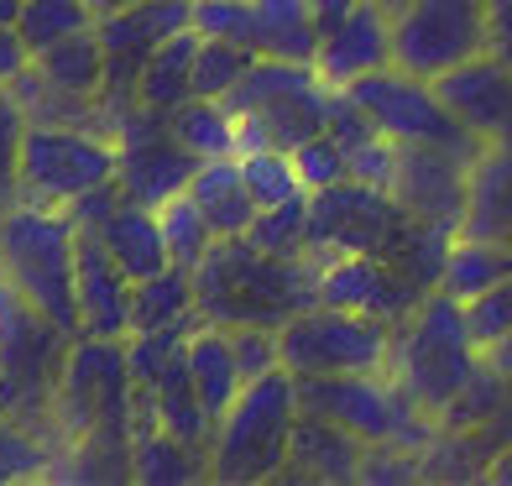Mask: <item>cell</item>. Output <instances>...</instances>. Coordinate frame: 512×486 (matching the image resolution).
Returning a JSON list of instances; mask_svg holds the SVG:
<instances>
[{
  "instance_id": "obj_29",
  "label": "cell",
  "mask_w": 512,
  "mask_h": 486,
  "mask_svg": "<svg viewBox=\"0 0 512 486\" xmlns=\"http://www.w3.org/2000/svg\"><path fill=\"white\" fill-rule=\"evenodd\" d=\"M502 277H512V246L476 241V236H455L439 288H445L450 298H460V304H471V298H481L486 288H497Z\"/></svg>"
},
{
  "instance_id": "obj_41",
  "label": "cell",
  "mask_w": 512,
  "mask_h": 486,
  "mask_svg": "<svg viewBox=\"0 0 512 486\" xmlns=\"http://www.w3.org/2000/svg\"><path fill=\"white\" fill-rule=\"evenodd\" d=\"M465 324H471L481 351L497 345L502 335H512V277H502L497 288H486L481 298H471V304H465Z\"/></svg>"
},
{
  "instance_id": "obj_2",
  "label": "cell",
  "mask_w": 512,
  "mask_h": 486,
  "mask_svg": "<svg viewBox=\"0 0 512 486\" xmlns=\"http://www.w3.org/2000/svg\"><path fill=\"white\" fill-rule=\"evenodd\" d=\"M481 361H486V351L476 345L471 324H465V304L450 298L445 288L424 293L403 324H392L387 377L424 413H434V419H445V408L471 387Z\"/></svg>"
},
{
  "instance_id": "obj_16",
  "label": "cell",
  "mask_w": 512,
  "mask_h": 486,
  "mask_svg": "<svg viewBox=\"0 0 512 486\" xmlns=\"http://www.w3.org/2000/svg\"><path fill=\"white\" fill-rule=\"evenodd\" d=\"M429 84L445 100V110L471 136H481V142H492V136H502L512 126V63H502L497 53L465 58Z\"/></svg>"
},
{
  "instance_id": "obj_40",
  "label": "cell",
  "mask_w": 512,
  "mask_h": 486,
  "mask_svg": "<svg viewBox=\"0 0 512 486\" xmlns=\"http://www.w3.org/2000/svg\"><path fill=\"white\" fill-rule=\"evenodd\" d=\"M293 168H298V178H304V189L314 194V189H330V183L351 178V157H345V147L330 131H319L304 147H293Z\"/></svg>"
},
{
  "instance_id": "obj_25",
  "label": "cell",
  "mask_w": 512,
  "mask_h": 486,
  "mask_svg": "<svg viewBox=\"0 0 512 486\" xmlns=\"http://www.w3.org/2000/svg\"><path fill=\"white\" fill-rule=\"evenodd\" d=\"M199 32L194 27H183L173 32L162 48L147 58L142 68V79H136V105L152 110V115H173L183 100L194 95V58H199Z\"/></svg>"
},
{
  "instance_id": "obj_38",
  "label": "cell",
  "mask_w": 512,
  "mask_h": 486,
  "mask_svg": "<svg viewBox=\"0 0 512 486\" xmlns=\"http://www.w3.org/2000/svg\"><path fill=\"white\" fill-rule=\"evenodd\" d=\"M251 48H236V42H199L194 58V95L204 100H225L230 89L241 84V74L251 68Z\"/></svg>"
},
{
  "instance_id": "obj_13",
  "label": "cell",
  "mask_w": 512,
  "mask_h": 486,
  "mask_svg": "<svg viewBox=\"0 0 512 486\" xmlns=\"http://www.w3.org/2000/svg\"><path fill=\"white\" fill-rule=\"evenodd\" d=\"M194 16V0H142L121 16H105L95 21V32L105 42V89L100 100L110 110V131H115V115L126 105H136V79H142L147 58L168 42L173 32L189 27Z\"/></svg>"
},
{
  "instance_id": "obj_47",
  "label": "cell",
  "mask_w": 512,
  "mask_h": 486,
  "mask_svg": "<svg viewBox=\"0 0 512 486\" xmlns=\"http://www.w3.org/2000/svg\"><path fill=\"white\" fill-rule=\"evenodd\" d=\"M486 481H492V486H512V439L492 455V466H486Z\"/></svg>"
},
{
  "instance_id": "obj_5",
  "label": "cell",
  "mask_w": 512,
  "mask_h": 486,
  "mask_svg": "<svg viewBox=\"0 0 512 486\" xmlns=\"http://www.w3.org/2000/svg\"><path fill=\"white\" fill-rule=\"evenodd\" d=\"M68 345L74 335L58 330V324L32 309L6 277H0V413L16 424H27L37 434H53V392L63 377Z\"/></svg>"
},
{
  "instance_id": "obj_30",
  "label": "cell",
  "mask_w": 512,
  "mask_h": 486,
  "mask_svg": "<svg viewBox=\"0 0 512 486\" xmlns=\"http://www.w3.org/2000/svg\"><path fill=\"white\" fill-rule=\"evenodd\" d=\"M460 230L450 225H424V220H408L398 246L387 251V262L398 267L418 293H434L439 277H445V262H450V246H455Z\"/></svg>"
},
{
  "instance_id": "obj_11",
  "label": "cell",
  "mask_w": 512,
  "mask_h": 486,
  "mask_svg": "<svg viewBox=\"0 0 512 486\" xmlns=\"http://www.w3.org/2000/svg\"><path fill=\"white\" fill-rule=\"evenodd\" d=\"M356 95V105L371 115V126L392 142H439V147H455V152H481L486 142L471 136L455 115L445 110V100L434 95L429 79L418 74H403L398 63L392 68H377V74H366L356 84H345Z\"/></svg>"
},
{
  "instance_id": "obj_18",
  "label": "cell",
  "mask_w": 512,
  "mask_h": 486,
  "mask_svg": "<svg viewBox=\"0 0 512 486\" xmlns=\"http://www.w3.org/2000/svg\"><path fill=\"white\" fill-rule=\"evenodd\" d=\"M131 277L115 267L95 230H79V335L126 340L131 335Z\"/></svg>"
},
{
  "instance_id": "obj_33",
  "label": "cell",
  "mask_w": 512,
  "mask_h": 486,
  "mask_svg": "<svg viewBox=\"0 0 512 486\" xmlns=\"http://www.w3.org/2000/svg\"><path fill=\"white\" fill-rule=\"evenodd\" d=\"M89 27H95V16H89L84 0H21V16H16V32L32 48V58Z\"/></svg>"
},
{
  "instance_id": "obj_24",
  "label": "cell",
  "mask_w": 512,
  "mask_h": 486,
  "mask_svg": "<svg viewBox=\"0 0 512 486\" xmlns=\"http://www.w3.org/2000/svg\"><path fill=\"white\" fill-rule=\"evenodd\" d=\"M131 481H147V486L209 481V450L168 434L162 424H136L131 429Z\"/></svg>"
},
{
  "instance_id": "obj_36",
  "label": "cell",
  "mask_w": 512,
  "mask_h": 486,
  "mask_svg": "<svg viewBox=\"0 0 512 486\" xmlns=\"http://www.w3.org/2000/svg\"><path fill=\"white\" fill-rule=\"evenodd\" d=\"M246 241L256 251H272V257H304V241H309V194L256 210Z\"/></svg>"
},
{
  "instance_id": "obj_28",
  "label": "cell",
  "mask_w": 512,
  "mask_h": 486,
  "mask_svg": "<svg viewBox=\"0 0 512 486\" xmlns=\"http://www.w3.org/2000/svg\"><path fill=\"white\" fill-rule=\"evenodd\" d=\"M173 324H199L189 267H162L131 288V335L136 330H173Z\"/></svg>"
},
{
  "instance_id": "obj_34",
  "label": "cell",
  "mask_w": 512,
  "mask_h": 486,
  "mask_svg": "<svg viewBox=\"0 0 512 486\" xmlns=\"http://www.w3.org/2000/svg\"><path fill=\"white\" fill-rule=\"evenodd\" d=\"M241 173H246V189L256 199V210L267 204H288V199H304V178L293 168V152L283 147H256V152H241Z\"/></svg>"
},
{
  "instance_id": "obj_42",
  "label": "cell",
  "mask_w": 512,
  "mask_h": 486,
  "mask_svg": "<svg viewBox=\"0 0 512 486\" xmlns=\"http://www.w3.org/2000/svg\"><path fill=\"white\" fill-rule=\"evenodd\" d=\"M230 345H236V361H241L246 382L283 366V345H277V330H267V324H230Z\"/></svg>"
},
{
  "instance_id": "obj_6",
  "label": "cell",
  "mask_w": 512,
  "mask_h": 486,
  "mask_svg": "<svg viewBox=\"0 0 512 486\" xmlns=\"http://www.w3.org/2000/svg\"><path fill=\"white\" fill-rule=\"evenodd\" d=\"M304 413L335 419L340 429L361 434L366 445H403L424 450L439 434V419L424 413L387 372H345V377H298Z\"/></svg>"
},
{
  "instance_id": "obj_7",
  "label": "cell",
  "mask_w": 512,
  "mask_h": 486,
  "mask_svg": "<svg viewBox=\"0 0 512 486\" xmlns=\"http://www.w3.org/2000/svg\"><path fill=\"white\" fill-rule=\"evenodd\" d=\"M121 173V142L89 126H48L32 121L21 142V199L68 210L100 183H115Z\"/></svg>"
},
{
  "instance_id": "obj_44",
  "label": "cell",
  "mask_w": 512,
  "mask_h": 486,
  "mask_svg": "<svg viewBox=\"0 0 512 486\" xmlns=\"http://www.w3.org/2000/svg\"><path fill=\"white\" fill-rule=\"evenodd\" d=\"M345 157H351V178L392 194V173H398V142H392V136H371V142L351 147Z\"/></svg>"
},
{
  "instance_id": "obj_51",
  "label": "cell",
  "mask_w": 512,
  "mask_h": 486,
  "mask_svg": "<svg viewBox=\"0 0 512 486\" xmlns=\"http://www.w3.org/2000/svg\"><path fill=\"white\" fill-rule=\"evenodd\" d=\"M16 16H21V0H0V27H16Z\"/></svg>"
},
{
  "instance_id": "obj_31",
  "label": "cell",
  "mask_w": 512,
  "mask_h": 486,
  "mask_svg": "<svg viewBox=\"0 0 512 486\" xmlns=\"http://www.w3.org/2000/svg\"><path fill=\"white\" fill-rule=\"evenodd\" d=\"M168 131H173L199 162H204V157H236V115L225 110V100L189 95V100L168 115Z\"/></svg>"
},
{
  "instance_id": "obj_12",
  "label": "cell",
  "mask_w": 512,
  "mask_h": 486,
  "mask_svg": "<svg viewBox=\"0 0 512 486\" xmlns=\"http://www.w3.org/2000/svg\"><path fill=\"white\" fill-rule=\"evenodd\" d=\"M115 142H121V194L131 204H168L173 194H183L199 173V157L168 131V115H152L142 105H126L115 115Z\"/></svg>"
},
{
  "instance_id": "obj_15",
  "label": "cell",
  "mask_w": 512,
  "mask_h": 486,
  "mask_svg": "<svg viewBox=\"0 0 512 486\" xmlns=\"http://www.w3.org/2000/svg\"><path fill=\"white\" fill-rule=\"evenodd\" d=\"M465 173H471V152H455V147H439V142H398L392 199L403 204L408 220L460 230V220H465Z\"/></svg>"
},
{
  "instance_id": "obj_52",
  "label": "cell",
  "mask_w": 512,
  "mask_h": 486,
  "mask_svg": "<svg viewBox=\"0 0 512 486\" xmlns=\"http://www.w3.org/2000/svg\"><path fill=\"white\" fill-rule=\"evenodd\" d=\"M377 6H382V11H387V16H398V11H403V6H408V0H377Z\"/></svg>"
},
{
  "instance_id": "obj_26",
  "label": "cell",
  "mask_w": 512,
  "mask_h": 486,
  "mask_svg": "<svg viewBox=\"0 0 512 486\" xmlns=\"http://www.w3.org/2000/svg\"><path fill=\"white\" fill-rule=\"evenodd\" d=\"M512 434L502 429H450L439 424V434L429 439L418 460H424V481H486L492 455L507 445Z\"/></svg>"
},
{
  "instance_id": "obj_32",
  "label": "cell",
  "mask_w": 512,
  "mask_h": 486,
  "mask_svg": "<svg viewBox=\"0 0 512 486\" xmlns=\"http://www.w3.org/2000/svg\"><path fill=\"white\" fill-rule=\"evenodd\" d=\"M157 220H162V241H168L173 267H189V272H194V267L209 257V246L220 241V236H215V225L204 220V210L194 204L189 189L173 194L168 204H157Z\"/></svg>"
},
{
  "instance_id": "obj_1",
  "label": "cell",
  "mask_w": 512,
  "mask_h": 486,
  "mask_svg": "<svg viewBox=\"0 0 512 486\" xmlns=\"http://www.w3.org/2000/svg\"><path fill=\"white\" fill-rule=\"evenodd\" d=\"M309 304H319L314 262L256 251L246 236L215 241L209 257L194 267L199 324H220V330H230V324H267V330H283Z\"/></svg>"
},
{
  "instance_id": "obj_48",
  "label": "cell",
  "mask_w": 512,
  "mask_h": 486,
  "mask_svg": "<svg viewBox=\"0 0 512 486\" xmlns=\"http://www.w3.org/2000/svg\"><path fill=\"white\" fill-rule=\"evenodd\" d=\"M486 361H492L497 372H502V377L512 382V335H502L497 345H486Z\"/></svg>"
},
{
  "instance_id": "obj_43",
  "label": "cell",
  "mask_w": 512,
  "mask_h": 486,
  "mask_svg": "<svg viewBox=\"0 0 512 486\" xmlns=\"http://www.w3.org/2000/svg\"><path fill=\"white\" fill-rule=\"evenodd\" d=\"M366 486H408V481H424V460H418V450H403V445H366L361 455V476Z\"/></svg>"
},
{
  "instance_id": "obj_21",
  "label": "cell",
  "mask_w": 512,
  "mask_h": 486,
  "mask_svg": "<svg viewBox=\"0 0 512 486\" xmlns=\"http://www.w3.org/2000/svg\"><path fill=\"white\" fill-rule=\"evenodd\" d=\"M183 361H189V382L199 392V403L209 419H225L230 403L241 398V361H236V345H230V330H220V324H194L189 345H183Z\"/></svg>"
},
{
  "instance_id": "obj_53",
  "label": "cell",
  "mask_w": 512,
  "mask_h": 486,
  "mask_svg": "<svg viewBox=\"0 0 512 486\" xmlns=\"http://www.w3.org/2000/svg\"><path fill=\"white\" fill-rule=\"evenodd\" d=\"M0 215H6V210H0Z\"/></svg>"
},
{
  "instance_id": "obj_50",
  "label": "cell",
  "mask_w": 512,
  "mask_h": 486,
  "mask_svg": "<svg viewBox=\"0 0 512 486\" xmlns=\"http://www.w3.org/2000/svg\"><path fill=\"white\" fill-rule=\"evenodd\" d=\"M84 6H89V16H95V21H105V16H121L131 6H142V0H84Z\"/></svg>"
},
{
  "instance_id": "obj_27",
  "label": "cell",
  "mask_w": 512,
  "mask_h": 486,
  "mask_svg": "<svg viewBox=\"0 0 512 486\" xmlns=\"http://www.w3.org/2000/svg\"><path fill=\"white\" fill-rule=\"evenodd\" d=\"M32 68H37V74L48 79L53 89H63V95L100 100V89H105V42H100L95 27H89V32H74V37L53 42L48 53H37Z\"/></svg>"
},
{
  "instance_id": "obj_17",
  "label": "cell",
  "mask_w": 512,
  "mask_h": 486,
  "mask_svg": "<svg viewBox=\"0 0 512 486\" xmlns=\"http://www.w3.org/2000/svg\"><path fill=\"white\" fill-rule=\"evenodd\" d=\"M319 79L330 89H345L377 68H392V16L377 6V0H361L340 21H330L319 37Z\"/></svg>"
},
{
  "instance_id": "obj_37",
  "label": "cell",
  "mask_w": 512,
  "mask_h": 486,
  "mask_svg": "<svg viewBox=\"0 0 512 486\" xmlns=\"http://www.w3.org/2000/svg\"><path fill=\"white\" fill-rule=\"evenodd\" d=\"M32 131V115L21 110L16 89L0 84V210L21 199V142Z\"/></svg>"
},
{
  "instance_id": "obj_20",
  "label": "cell",
  "mask_w": 512,
  "mask_h": 486,
  "mask_svg": "<svg viewBox=\"0 0 512 486\" xmlns=\"http://www.w3.org/2000/svg\"><path fill=\"white\" fill-rule=\"evenodd\" d=\"M95 236L105 241V251L115 257V267H121L131 283H142V277L173 267L168 241H162V220H157V210H147V204L121 199L105 215V225H95Z\"/></svg>"
},
{
  "instance_id": "obj_46",
  "label": "cell",
  "mask_w": 512,
  "mask_h": 486,
  "mask_svg": "<svg viewBox=\"0 0 512 486\" xmlns=\"http://www.w3.org/2000/svg\"><path fill=\"white\" fill-rule=\"evenodd\" d=\"M32 68V48L21 42L16 27H0V84H11L16 74H27Z\"/></svg>"
},
{
  "instance_id": "obj_14",
  "label": "cell",
  "mask_w": 512,
  "mask_h": 486,
  "mask_svg": "<svg viewBox=\"0 0 512 486\" xmlns=\"http://www.w3.org/2000/svg\"><path fill=\"white\" fill-rule=\"evenodd\" d=\"M314 288H319V304L356 309V314H371L382 324H403L418 309V298H424L387 257H377V251H340V257H319L314 262Z\"/></svg>"
},
{
  "instance_id": "obj_35",
  "label": "cell",
  "mask_w": 512,
  "mask_h": 486,
  "mask_svg": "<svg viewBox=\"0 0 512 486\" xmlns=\"http://www.w3.org/2000/svg\"><path fill=\"white\" fill-rule=\"evenodd\" d=\"M58 460V445L48 434H37L27 424H16L0 413V486L6 481H42Z\"/></svg>"
},
{
  "instance_id": "obj_9",
  "label": "cell",
  "mask_w": 512,
  "mask_h": 486,
  "mask_svg": "<svg viewBox=\"0 0 512 486\" xmlns=\"http://www.w3.org/2000/svg\"><path fill=\"white\" fill-rule=\"evenodd\" d=\"M476 53H492L486 0H408L392 16V63L403 74L439 79L445 68Z\"/></svg>"
},
{
  "instance_id": "obj_10",
  "label": "cell",
  "mask_w": 512,
  "mask_h": 486,
  "mask_svg": "<svg viewBox=\"0 0 512 486\" xmlns=\"http://www.w3.org/2000/svg\"><path fill=\"white\" fill-rule=\"evenodd\" d=\"M403 204L392 199L387 189H371L361 178L330 183V189L309 194V241L304 257H340V251H377L387 257L403 236Z\"/></svg>"
},
{
  "instance_id": "obj_22",
  "label": "cell",
  "mask_w": 512,
  "mask_h": 486,
  "mask_svg": "<svg viewBox=\"0 0 512 486\" xmlns=\"http://www.w3.org/2000/svg\"><path fill=\"white\" fill-rule=\"evenodd\" d=\"M324 21L309 0H251V48L262 58L314 63L319 58Z\"/></svg>"
},
{
  "instance_id": "obj_39",
  "label": "cell",
  "mask_w": 512,
  "mask_h": 486,
  "mask_svg": "<svg viewBox=\"0 0 512 486\" xmlns=\"http://www.w3.org/2000/svg\"><path fill=\"white\" fill-rule=\"evenodd\" d=\"M189 27L204 42H236V48H251V0H194Z\"/></svg>"
},
{
  "instance_id": "obj_49",
  "label": "cell",
  "mask_w": 512,
  "mask_h": 486,
  "mask_svg": "<svg viewBox=\"0 0 512 486\" xmlns=\"http://www.w3.org/2000/svg\"><path fill=\"white\" fill-rule=\"evenodd\" d=\"M309 6H314V16L324 21V27H330V21H340L351 6H361V0H309Z\"/></svg>"
},
{
  "instance_id": "obj_3",
  "label": "cell",
  "mask_w": 512,
  "mask_h": 486,
  "mask_svg": "<svg viewBox=\"0 0 512 486\" xmlns=\"http://www.w3.org/2000/svg\"><path fill=\"white\" fill-rule=\"evenodd\" d=\"M0 277L58 330L79 335V225L68 210L16 199L0 215Z\"/></svg>"
},
{
  "instance_id": "obj_19",
  "label": "cell",
  "mask_w": 512,
  "mask_h": 486,
  "mask_svg": "<svg viewBox=\"0 0 512 486\" xmlns=\"http://www.w3.org/2000/svg\"><path fill=\"white\" fill-rule=\"evenodd\" d=\"M361 455H366L361 434L340 429L335 419H319V413H298L283 481H356Z\"/></svg>"
},
{
  "instance_id": "obj_8",
  "label": "cell",
  "mask_w": 512,
  "mask_h": 486,
  "mask_svg": "<svg viewBox=\"0 0 512 486\" xmlns=\"http://www.w3.org/2000/svg\"><path fill=\"white\" fill-rule=\"evenodd\" d=\"M283 366L293 377H345V372H387L392 351V324L335 309V304H309L304 314H293L283 330Z\"/></svg>"
},
{
  "instance_id": "obj_23",
  "label": "cell",
  "mask_w": 512,
  "mask_h": 486,
  "mask_svg": "<svg viewBox=\"0 0 512 486\" xmlns=\"http://www.w3.org/2000/svg\"><path fill=\"white\" fill-rule=\"evenodd\" d=\"M194 204L204 210V220L215 225V236H246L251 220H256V199L246 189V173H241V157H204L199 173L189 183Z\"/></svg>"
},
{
  "instance_id": "obj_4",
  "label": "cell",
  "mask_w": 512,
  "mask_h": 486,
  "mask_svg": "<svg viewBox=\"0 0 512 486\" xmlns=\"http://www.w3.org/2000/svg\"><path fill=\"white\" fill-rule=\"evenodd\" d=\"M298 413H304V403H298V377L288 366L246 382L230 413L215 424V439H209V481L251 486L283 476Z\"/></svg>"
},
{
  "instance_id": "obj_45",
  "label": "cell",
  "mask_w": 512,
  "mask_h": 486,
  "mask_svg": "<svg viewBox=\"0 0 512 486\" xmlns=\"http://www.w3.org/2000/svg\"><path fill=\"white\" fill-rule=\"evenodd\" d=\"M324 131H330L345 152L361 147V142H371V136H382L377 126H371V115L356 105L351 89H335V95H330V126H324Z\"/></svg>"
}]
</instances>
